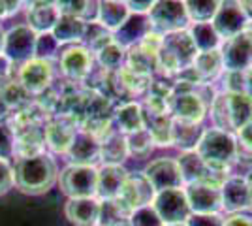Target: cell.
<instances>
[{
    "label": "cell",
    "instance_id": "f546056e",
    "mask_svg": "<svg viewBox=\"0 0 252 226\" xmlns=\"http://www.w3.org/2000/svg\"><path fill=\"white\" fill-rule=\"evenodd\" d=\"M85 31H87V23L72 17V15H63L59 17V21L53 29V36L57 38V42L61 43H75V42H83Z\"/></svg>",
    "mask_w": 252,
    "mask_h": 226
},
{
    "label": "cell",
    "instance_id": "c3c4849f",
    "mask_svg": "<svg viewBox=\"0 0 252 226\" xmlns=\"http://www.w3.org/2000/svg\"><path fill=\"white\" fill-rule=\"evenodd\" d=\"M224 226H252V215L247 211L233 213L228 219H224Z\"/></svg>",
    "mask_w": 252,
    "mask_h": 226
},
{
    "label": "cell",
    "instance_id": "db71d44e",
    "mask_svg": "<svg viewBox=\"0 0 252 226\" xmlns=\"http://www.w3.org/2000/svg\"><path fill=\"white\" fill-rule=\"evenodd\" d=\"M8 115H10V109H8L6 102H4V97H2V93H0V121L6 119Z\"/></svg>",
    "mask_w": 252,
    "mask_h": 226
},
{
    "label": "cell",
    "instance_id": "6da1fadb",
    "mask_svg": "<svg viewBox=\"0 0 252 226\" xmlns=\"http://www.w3.org/2000/svg\"><path fill=\"white\" fill-rule=\"evenodd\" d=\"M13 181L23 194L40 196L59 181V168L47 153L21 159L13 168Z\"/></svg>",
    "mask_w": 252,
    "mask_h": 226
},
{
    "label": "cell",
    "instance_id": "52a82bcc",
    "mask_svg": "<svg viewBox=\"0 0 252 226\" xmlns=\"http://www.w3.org/2000/svg\"><path fill=\"white\" fill-rule=\"evenodd\" d=\"M149 19L153 31L158 34H171L179 31H187L189 15L185 10V2L177 0H158L149 11Z\"/></svg>",
    "mask_w": 252,
    "mask_h": 226
},
{
    "label": "cell",
    "instance_id": "ee69618b",
    "mask_svg": "<svg viewBox=\"0 0 252 226\" xmlns=\"http://www.w3.org/2000/svg\"><path fill=\"white\" fill-rule=\"evenodd\" d=\"M13 185H15V181H13V168L10 166L8 161L0 159V196L10 193V189Z\"/></svg>",
    "mask_w": 252,
    "mask_h": 226
},
{
    "label": "cell",
    "instance_id": "8fae6325",
    "mask_svg": "<svg viewBox=\"0 0 252 226\" xmlns=\"http://www.w3.org/2000/svg\"><path fill=\"white\" fill-rule=\"evenodd\" d=\"M153 207L166 225H185L190 213V205L187 200L185 189H171V191H162L157 193L153 200Z\"/></svg>",
    "mask_w": 252,
    "mask_h": 226
},
{
    "label": "cell",
    "instance_id": "7bdbcfd3",
    "mask_svg": "<svg viewBox=\"0 0 252 226\" xmlns=\"http://www.w3.org/2000/svg\"><path fill=\"white\" fill-rule=\"evenodd\" d=\"M13 157V134L8 125L0 123V159L8 161Z\"/></svg>",
    "mask_w": 252,
    "mask_h": 226
},
{
    "label": "cell",
    "instance_id": "60d3db41",
    "mask_svg": "<svg viewBox=\"0 0 252 226\" xmlns=\"http://www.w3.org/2000/svg\"><path fill=\"white\" fill-rule=\"evenodd\" d=\"M61 55V43L57 42V38L51 32L38 34L36 40V59H43L51 63L55 57Z\"/></svg>",
    "mask_w": 252,
    "mask_h": 226
},
{
    "label": "cell",
    "instance_id": "5bb4252c",
    "mask_svg": "<svg viewBox=\"0 0 252 226\" xmlns=\"http://www.w3.org/2000/svg\"><path fill=\"white\" fill-rule=\"evenodd\" d=\"M183 189L192 215H219L222 211V194L219 187L207 183H190Z\"/></svg>",
    "mask_w": 252,
    "mask_h": 226
},
{
    "label": "cell",
    "instance_id": "4316f807",
    "mask_svg": "<svg viewBox=\"0 0 252 226\" xmlns=\"http://www.w3.org/2000/svg\"><path fill=\"white\" fill-rule=\"evenodd\" d=\"M171 121H173L171 123V145H175L183 153L196 151L201 136H203L201 125H189V123H181L175 119H171Z\"/></svg>",
    "mask_w": 252,
    "mask_h": 226
},
{
    "label": "cell",
    "instance_id": "44dd1931",
    "mask_svg": "<svg viewBox=\"0 0 252 226\" xmlns=\"http://www.w3.org/2000/svg\"><path fill=\"white\" fill-rule=\"evenodd\" d=\"M66 219L74 226H98L100 200L98 198H77L68 200L64 205Z\"/></svg>",
    "mask_w": 252,
    "mask_h": 226
},
{
    "label": "cell",
    "instance_id": "b9f144b4",
    "mask_svg": "<svg viewBox=\"0 0 252 226\" xmlns=\"http://www.w3.org/2000/svg\"><path fill=\"white\" fill-rule=\"evenodd\" d=\"M128 226H164L162 219L158 217L153 205H145L136 209L130 219H128Z\"/></svg>",
    "mask_w": 252,
    "mask_h": 226
},
{
    "label": "cell",
    "instance_id": "1f68e13d",
    "mask_svg": "<svg viewBox=\"0 0 252 226\" xmlns=\"http://www.w3.org/2000/svg\"><path fill=\"white\" fill-rule=\"evenodd\" d=\"M94 55V59L98 61V65L104 68L107 74H117L126 63V51L115 43L113 40L111 42H107L104 47H100Z\"/></svg>",
    "mask_w": 252,
    "mask_h": 226
},
{
    "label": "cell",
    "instance_id": "f35d334b",
    "mask_svg": "<svg viewBox=\"0 0 252 226\" xmlns=\"http://www.w3.org/2000/svg\"><path fill=\"white\" fill-rule=\"evenodd\" d=\"M128 219L115 200H100V219L98 226H128Z\"/></svg>",
    "mask_w": 252,
    "mask_h": 226
},
{
    "label": "cell",
    "instance_id": "2e32d148",
    "mask_svg": "<svg viewBox=\"0 0 252 226\" xmlns=\"http://www.w3.org/2000/svg\"><path fill=\"white\" fill-rule=\"evenodd\" d=\"M213 29L220 36L222 42L230 40L233 36L241 34L249 27V19L243 13L239 2H220V8L217 11L215 19L211 21Z\"/></svg>",
    "mask_w": 252,
    "mask_h": 226
},
{
    "label": "cell",
    "instance_id": "d590c367",
    "mask_svg": "<svg viewBox=\"0 0 252 226\" xmlns=\"http://www.w3.org/2000/svg\"><path fill=\"white\" fill-rule=\"evenodd\" d=\"M171 115H145V129L160 147L171 145Z\"/></svg>",
    "mask_w": 252,
    "mask_h": 226
},
{
    "label": "cell",
    "instance_id": "7a4b0ae2",
    "mask_svg": "<svg viewBox=\"0 0 252 226\" xmlns=\"http://www.w3.org/2000/svg\"><path fill=\"white\" fill-rule=\"evenodd\" d=\"M196 153L201 161L215 172H228L239 159V141L237 136L220 129L203 130Z\"/></svg>",
    "mask_w": 252,
    "mask_h": 226
},
{
    "label": "cell",
    "instance_id": "836d02e7",
    "mask_svg": "<svg viewBox=\"0 0 252 226\" xmlns=\"http://www.w3.org/2000/svg\"><path fill=\"white\" fill-rule=\"evenodd\" d=\"M0 93H2V97H4V102H6L8 109H10V111H15V113L34 104V102H32V95H29V93L23 89L21 83H19L17 79H11L6 85L0 87Z\"/></svg>",
    "mask_w": 252,
    "mask_h": 226
},
{
    "label": "cell",
    "instance_id": "8992f818",
    "mask_svg": "<svg viewBox=\"0 0 252 226\" xmlns=\"http://www.w3.org/2000/svg\"><path fill=\"white\" fill-rule=\"evenodd\" d=\"M59 187L68 200L96 198L98 189V168L96 166H75L68 164L59 173Z\"/></svg>",
    "mask_w": 252,
    "mask_h": 226
},
{
    "label": "cell",
    "instance_id": "cb8c5ba5",
    "mask_svg": "<svg viewBox=\"0 0 252 226\" xmlns=\"http://www.w3.org/2000/svg\"><path fill=\"white\" fill-rule=\"evenodd\" d=\"M128 17H130V10H128L126 2H117V0L98 2V17H96V21L111 34L119 31Z\"/></svg>",
    "mask_w": 252,
    "mask_h": 226
},
{
    "label": "cell",
    "instance_id": "d6a6232c",
    "mask_svg": "<svg viewBox=\"0 0 252 226\" xmlns=\"http://www.w3.org/2000/svg\"><path fill=\"white\" fill-rule=\"evenodd\" d=\"M117 83L121 85L123 91L130 93V95H141L147 93L151 83H153V75H143L137 74L134 70H130L128 66H123L115 74Z\"/></svg>",
    "mask_w": 252,
    "mask_h": 226
},
{
    "label": "cell",
    "instance_id": "bcb514c9",
    "mask_svg": "<svg viewBox=\"0 0 252 226\" xmlns=\"http://www.w3.org/2000/svg\"><path fill=\"white\" fill-rule=\"evenodd\" d=\"M15 79V74H13V65L11 61L6 57L4 53H0V87L6 85L8 81Z\"/></svg>",
    "mask_w": 252,
    "mask_h": 226
},
{
    "label": "cell",
    "instance_id": "f907efd6",
    "mask_svg": "<svg viewBox=\"0 0 252 226\" xmlns=\"http://www.w3.org/2000/svg\"><path fill=\"white\" fill-rule=\"evenodd\" d=\"M19 6H21L19 2H0V19L15 13V11L19 10Z\"/></svg>",
    "mask_w": 252,
    "mask_h": 226
},
{
    "label": "cell",
    "instance_id": "d4e9b609",
    "mask_svg": "<svg viewBox=\"0 0 252 226\" xmlns=\"http://www.w3.org/2000/svg\"><path fill=\"white\" fill-rule=\"evenodd\" d=\"M43 147H45L43 129H31L13 136V157H17V161L42 155L45 153Z\"/></svg>",
    "mask_w": 252,
    "mask_h": 226
},
{
    "label": "cell",
    "instance_id": "30bf717a",
    "mask_svg": "<svg viewBox=\"0 0 252 226\" xmlns=\"http://www.w3.org/2000/svg\"><path fill=\"white\" fill-rule=\"evenodd\" d=\"M36 40H38V34L31 27L17 25L6 32L2 53L10 59L11 65L23 66L36 57Z\"/></svg>",
    "mask_w": 252,
    "mask_h": 226
},
{
    "label": "cell",
    "instance_id": "6f0895ef",
    "mask_svg": "<svg viewBox=\"0 0 252 226\" xmlns=\"http://www.w3.org/2000/svg\"><path fill=\"white\" fill-rule=\"evenodd\" d=\"M166 226H185V225H166Z\"/></svg>",
    "mask_w": 252,
    "mask_h": 226
},
{
    "label": "cell",
    "instance_id": "9a60e30c",
    "mask_svg": "<svg viewBox=\"0 0 252 226\" xmlns=\"http://www.w3.org/2000/svg\"><path fill=\"white\" fill-rule=\"evenodd\" d=\"M59 65L68 79L72 81H81L89 77L93 68H94V55L89 51L87 45H70L61 51L59 55Z\"/></svg>",
    "mask_w": 252,
    "mask_h": 226
},
{
    "label": "cell",
    "instance_id": "7c38bea8",
    "mask_svg": "<svg viewBox=\"0 0 252 226\" xmlns=\"http://www.w3.org/2000/svg\"><path fill=\"white\" fill-rule=\"evenodd\" d=\"M15 79L21 83V87L29 95L40 97L45 91H49L53 83V65L49 61L34 57L32 61L17 68Z\"/></svg>",
    "mask_w": 252,
    "mask_h": 226
},
{
    "label": "cell",
    "instance_id": "f5cc1de1",
    "mask_svg": "<svg viewBox=\"0 0 252 226\" xmlns=\"http://www.w3.org/2000/svg\"><path fill=\"white\" fill-rule=\"evenodd\" d=\"M239 6H241L243 13L247 15L249 23H252V0H243V2H239Z\"/></svg>",
    "mask_w": 252,
    "mask_h": 226
},
{
    "label": "cell",
    "instance_id": "d6986e66",
    "mask_svg": "<svg viewBox=\"0 0 252 226\" xmlns=\"http://www.w3.org/2000/svg\"><path fill=\"white\" fill-rule=\"evenodd\" d=\"M151 32H153V27H151L149 15L130 13V17L126 19L125 25L119 31H115L111 36H113V42L119 43L125 51H128V49L139 45Z\"/></svg>",
    "mask_w": 252,
    "mask_h": 226
},
{
    "label": "cell",
    "instance_id": "f6af8a7d",
    "mask_svg": "<svg viewBox=\"0 0 252 226\" xmlns=\"http://www.w3.org/2000/svg\"><path fill=\"white\" fill-rule=\"evenodd\" d=\"M185 226H224L222 215H190Z\"/></svg>",
    "mask_w": 252,
    "mask_h": 226
},
{
    "label": "cell",
    "instance_id": "7dc6e473",
    "mask_svg": "<svg viewBox=\"0 0 252 226\" xmlns=\"http://www.w3.org/2000/svg\"><path fill=\"white\" fill-rule=\"evenodd\" d=\"M237 141H239L241 149L252 153V119L237 132Z\"/></svg>",
    "mask_w": 252,
    "mask_h": 226
},
{
    "label": "cell",
    "instance_id": "9c48e42d",
    "mask_svg": "<svg viewBox=\"0 0 252 226\" xmlns=\"http://www.w3.org/2000/svg\"><path fill=\"white\" fill-rule=\"evenodd\" d=\"M224 72H247L252 68V31H247L222 42L220 45Z\"/></svg>",
    "mask_w": 252,
    "mask_h": 226
},
{
    "label": "cell",
    "instance_id": "7402d4cb",
    "mask_svg": "<svg viewBox=\"0 0 252 226\" xmlns=\"http://www.w3.org/2000/svg\"><path fill=\"white\" fill-rule=\"evenodd\" d=\"M27 10V27H31L36 34L53 32L55 25L61 17L57 2H32Z\"/></svg>",
    "mask_w": 252,
    "mask_h": 226
},
{
    "label": "cell",
    "instance_id": "4dcf8cb0",
    "mask_svg": "<svg viewBox=\"0 0 252 226\" xmlns=\"http://www.w3.org/2000/svg\"><path fill=\"white\" fill-rule=\"evenodd\" d=\"M190 36L194 40V45L198 49V53H205V51H215L220 49L222 40L217 34V31L213 29L211 23H194L189 29Z\"/></svg>",
    "mask_w": 252,
    "mask_h": 226
},
{
    "label": "cell",
    "instance_id": "ac0fdd59",
    "mask_svg": "<svg viewBox=\"0 0 252 226\" xmlns=\"http://www.w3.org/2000/svg\"><path fill=\"white\" fill-rule=\"evenodd\" d=\"M222 194V211L243 213L251 211V191L245 175H228L220 187Z\"/></svg>",
    "mask_w": 252,
    "mask_h": 226
},
{
    "label": "cell",
    "instance_id": "484cf974",
    "mask_svg": "<svg viewBox=\"0 0 252 226\" xmlns=\"http://www.w3.org/2000/svg\"><path fill=\"white\" fill-rule=\"evenodd\" d=\"M113 117L119 125V132H123L125 136L145 130V113H143V108L136 102H128V104L119 106Z\"/></svg>",
    "mask_w": 252,
    "mask_h": 226
},
{
    "label": "cell",
    "instance_id": "9f6ffc18",
    "mask_svg": "<svg viewBox=\"0 0 252 226\" xmlns=\"http://www.w3.org/2000/svg\"><path fill=\"white\" fill-rule=\"evenodd\" d=\"M4 38H6V32H4L2 27H0V53L4 51Z\"/></svg>",
    "mask_w": 252,
    "mask_h": 226
},
{
    "label": "cell",
    "instance_id": "ba28073f",
    "mask_svg": "<svg viewBox=\"0 0 252 226\" xmlns=\"http://www.w3.org/2000/svg\"><path fill=\"white\" fill-rule=\"evenodd\" d=\"M155 196H157V193H155V189L151 187V183L143 173H128V177H126L119 196L115 198V202L121 205V209L126 215L130 217L139 207L153 205Z\"/></svg>",
    "mask_w": 252,
    "mask_h": 226
},
{
    "label": "cell",
    "instance_id": "ffe728a7",
    "mask_svg": "<svg viewBox=\"0 0 252 226\" xmlns=\"http://www.w3.org/2000/svg\"><path fill=\"white\" fill-rule=\"evenodd\" d=\"M66 157L70 164L75 166H96V162L100 161V141L93 134L77 130Z\"/></svg>",
    "mask_w": 252,
    "mask_h": 226
},
{
    "label": "cell",
    "instance_id": "e0dca14e",
    "mask_svg": "<svg viewBox=\"0 0 252 226\" xmlns=\"http://www.w3.org/2000/svg\"><path fill=\"white\" fill-rule=\"evenodd\" d=\"M75 134H77V125L72 119L64 117V115H55L43 127L45 145L53 153H59V155H66L68 153Z\"/></svg>",
    "mask_w": 252,
    "mask_h": 226
},
{
    "label": "cell",
    "instance_id": "277c9868",
    "mask_svg": "<svg viewBox=\"0 0 252 226\" xmlns=\"http://www.w3.org/2000/svg\"><path fill=\"white\" fill-rule=\"evenodd\" d=\"M196 55H198V49L194 45L189 29L179 31V32L164 34L162 47L157 55L158 68L168 75H179L183 70L194 65Z\"/></svg>",
    "mask_w": 252,
    "mask_h": 226
},
{
    "label": "cell",
    "instance_id": "83f0119b",
    "mask_svg": "<svg viewBox=\"0 0 252 226\" xmlns=\"http://www.w3.org/2000/svg\"><path fill=\"white\" fill-rule=\"evenodd\" d=\"M126 157H128V145H126V136L123 132L113 130L109 136H105L100 141V161L104 164L123 166Z\"/></svg>",
    "mask_w": 252,
    "mask_h": 226
},
{
    "label": "cell",
    "instance_id": "681fc988",
    "mask_svg": "<svg viewBox=\"0 0 252 226\" xmlns=\"http://www.w3.org/2000/svg\"><path fill=\"white\" fill-rule=\"evenodd\" d=\"M153 4H155L153 0H145V2H126L130 13H141V15H149Z\"/></svg>",
    "mask_w": 252,
    "mask_h": 226
},
{
    "label": "cell",
    "instance_id": "603a6c76",
    "mask_svg": "<svg viewBox=\"0 0 252 226\" xmlns=\"http://www.w3.org/2000/svg\"><path fill=\"white\" fill-rule=\"evenodd\" d=\"M128 172L125 166H115V164H104L98 168V189H96V198L98 200H115L123 185H125Z\"/></svg>",
    "mask_w": 252,
    "mask_h": 226
},
{
    "label": "cell",
    "instance_id": "e575fe53",
    "mask_svg": "<svg viewBox=\"0 0 252 226\" xmlns=\"http://www.w3.org/2000/svg\"><path fill=\"white\" fill-rule=\"evenodd\" d=\"M130 70H134L137 74L143 75H153L155 68H158L157 55L145 51L141 45H136L132 49L126 51V65Z\"/></svg>",
    "mask_w": 252,
    "mask_h": 226
},
{
    "label": "cell",
    "instance_id": "816d5d0a",
    "mask_svg": "<svg viewBox=\"0 0 252 226\" xmlns=\"http://www.w3.org/2000/svg\"><path fill=\"white\" fill-rule=\"evenodd\" d=\"M243 93L252 98V68L245 72V91Z\"/></svg>",
    "mask_w": 252,
    "mask_h": 226
},
{
    "label": "cell",
    "instance_id": "5b68a950",
    "mask_svg": "<svg viewBox=\"0 0 252 226\" xmlns=\"http://www.w3.org/2000/svg\"><path fill=\"white\" fill-rule=\"evenodd\" d=\"M198 87L200 85H192V83L179 81V79L175 85H171L173 89L171 106H169L171 119L181 121V123H189V125H201V121L207 115L209 104L201 97Z\"/></svg>",
    "mask_w": 252,
    "mask_h": 226
},
{
    "label": "cell",
    "instance_id": "f1b7e54d",
    "mask_svg": "<svg viewBox=\"0 0 252 226\" xmlns=\"http://www.w3.org/2000/svg\"><path fill=\"white\" fill-rule=\"evenodd\" d=\"M194 72L198 74L201 83H209L213 79H217L219 75L224 72V63H222V53L220 49L215 51H205V53H198L194 59Z\"/></svg>",
    "mask_w": 252,
    "mask_h": 226
},
{
    "label": "cell",
    "instance_id": "8d00e7d4",
    "mask_svg": "<svg viewBox=\"0 0 252 226\" xmlns=\"http://www.w3.org/2000/svg\"><path fill=\"white\" fill-rule=\"evenodd\" d=\"M220 8V2L217 0H187L185 10L189 15V21L194 23H211L215 19L217 11Z\"/></svg>",
    "mask_w": 252,
    "mask_h": 226
},
{
    "label": "cell",
    "instance_id": "11a10c76",
    "mask_svg": "<svg viewBox=\"0 0 252 226\" xmlns=\"http://www.w3.org/2000/svg\"><path fill=\"white\" fill-rule=\"evenodd\" d=\"M247 177V183H249V191H251V209H252V170L249 172V175H245Z\"/></svg>",
    "mask_w": 252,
    "mask_h": 226
},
{
    "label": "cell",
    "instance_id": "ab89813d",
    "mask_svg": "<svg viewBox=\"0 0 252 226\" xmlns=\"http://www.w3.org/2000/svg\"><path fill=\"white\" fill-rule=\"evenodd\" d=\"M126 145H128V155H134V157H147L155 149V141L147 129L126 136Z\"/></svg>",
    "mask_w": 252,
    "mask_h": 226
},
{
    "label": "cell",
    "instance_id": "74e56055",
    "mask_svg": "<svg viewBox=\"0 0 252 226\" xmlns=\"http://www.w3.org/2000/svg\"><path fill=\"white\" fill-rule=\"evenodd\" d=\"M57 8L63 15H72L85 23H93L98 17V2H89V0L57 2Z\"/></svg>",
    "mask_w": 252,
    "mask_h": 226
},
{
    "label": "cell",
    "instance_id": "3957f363",
    "mask_svg": "<svg viewBox=\"0 0 252 226\" xmlns=\"http://www.w3.org/2000/svg\"><path fill=\"white\" fill-rule=\"evenodd\" d=\"M211 117L215 129L237 134L252 119V98L245 93H220L213 98Z\"/></svg>",
    "mask_w": 252,
    "mask_h": 226
},
{
    "label": "cell",
    "instance_id": "4fadbf2b",
    "mask_svg": "<svg viewBox=\"0 0 252 226\" xmlns=\"http://www.w3.org/2000/svg\"><path fill=\"white\" fill-rule=\"evenodd\" d=\"M143 175L147 177L151 187L155 189V193L183 189V177H181L177 159H168V157L155 159L145 166Z\"/></svg>",
    "mask_w": 252,
    "mask_h": 226
}]
</instances>
